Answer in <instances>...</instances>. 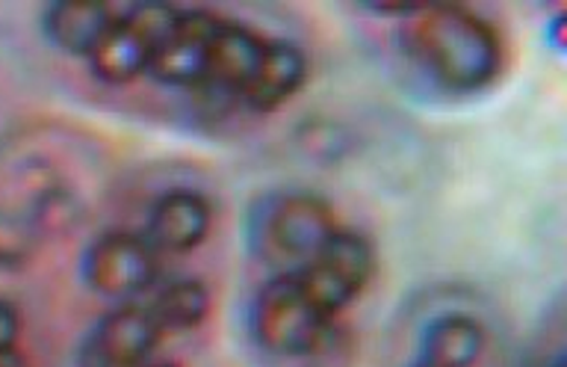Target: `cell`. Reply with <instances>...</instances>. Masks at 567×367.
<instances>
[{"label": "cell", "mask_w": 567, "mask_h": 367, "mask_svg": "<svg viewBox=\"0 0 567 367\" xmlns=\"http://www.w3.org/2000/svg\"><path fill=\"white\" fill-rule=\"evenodd\" d=\"M313 303L334 314H349L379 276V249L370 234L340 225L301 267L290 269Z\"/></svg>", "instance_id": "5"}, {"label": "cell", "mask_w": 567, "mask_h": 367, "mask_svg": "<svg viewBox=\"0 0 567 367\" xmlns=\"http://www.w3.org/2000/svg\"><path fill=\"white\" fill-rule=\"evenodd\" d=\"M405 367H425V365H420V361H414V358H408Z\"/></svg>", "instance_id": "16"}, {"label": "cell", "mask_w": 567, "mask_h": 367, "mask_svg": "<svg viewBox=\"0 0 567 367\" xmlns=\"http://www.w3.org/2000/svg\"><path fill=\"white\" fill-rule=\"evenodd\" d=\"M544 37H547V45L553 48L556 54H565V42H567L565 10H558L556 16L547 21V28H544Z\"/></svg>", "instance_id": "13"}, {"label": "cell", "mask_w": 567, "mask_h": 367, "mask_svg": "<svg viewBox=\"0 0 567 367\" xmlns=\"http://www.w3.org/2000/svg\"><path fill=\"white\" fill-rule=\"evenodd\" d=\"M175 3L124 0L122 16L86 60L89 74L106 90H124L145 81L159 39L166 37Z\"/></svg>", "instance_id": "6"}, {"label": "cell", "mask_w": 567, "mask_h": 367, "mask_svg": "<svg viewBox=\"0 0 567 367\" xmlns=\"http://www.w3.org/2000/svg\"><path fill=\"white\" fill-rule=\"evenodd\" d=\"M148 367H184L181 361H175V358H166V356H157L154 361H151Z\"/></svg>", "instance_id": "15"}, {"label": "cell", "mask_w": 567, "mask_h": 367, "mask_svg": "<svg viewBox=\"0 0 567 367\" xmlns=\"http://www.w3.org/2000/svg\"><path fill=\"white\" fill-rule=\"evenodd\" d=\"M44 249L48 246L21 220L0 214V269L30 267Z\"/></svg>", "instance_id": "12"}, {"label": "cell", "mask_w": 567, "mask_h": 367, "mask_svg": "<svg viewBox=\"0 0 567 367\" xmlns=\"http://www.w3.org/2000/svg\"><path fill=\"white\" fill-rule=\"evenodd\" d=\"M216 207L207 193L195 187L163 190L145 211L140 232L163 258H184L210 241Z\"/></svg>", "instance_id": "8"}, {"label": "cell", "mask_w": 567, "mask_h": 367, "mask_svg": "<svg viewBox=\"0 0 567 367\" xmlns=\"http://www.w3.org/2000/svg\"><path fill=\"white\" fill-rule=\"evenodd\" d=\"M122 7L124 0H53L42 7L39 28L56 54L86 63L113 30Z\"/></svg>", "instance_id": "10"}, {"label": "cell", "mask_w": 567, "mask_h": 367, "mask_svg": "<svg viewBox=\"0 0 567 367\" xmlns=\"http://www.w3.org/2000/svg\"><path fill=\"white\" fill-rule=\"evenodd\" d=\"M246 338L260 367H358L361 361L352 317L313 303L292 273H272L251 290Z\"/></svg>", "instance_id": "2"}, {"label": "cell", "mask_w": 567, "mask_h": 367, "mask_svg": "<svg viewBox=\"0 0 567 367\" xmlns=\"http://www.w3.org/2000/svg\"><path fill=\"white\" fill-rule=\"evenodd\" d=\"M361 12L393 21V42L405 63L450 95H478L491 90L503 74V33L473 7L363 3Z\"/></svg>", "instance_id": "1"}, {"label": "cell", "mask_w": 567, "mask_h": 367, "mask_svg": "<svg viewBox=\"0 0 567 367\" xmlns=\"http://www.w3.org/2000/svg\"><path fill=\"white\" fill-rule=\"evenodd\" d=\"M166 276V258L140 228H104L80 252V282L106 303L140 299Z\"/></svg>", "instance_id": "4"}, {"label": "cell", "mask_w": 567, "mask_h": 367, "mask_svg": "<svg viewBox=\"0 0 567 367\" xmlns=\"http://www.w3.org/2000/svg\"><path fill=\"white\" fill-rule=\"evenodd\" d=\"M340 225L346 220L322 193L301 187L269 190L248 207L246 249L266 276L290 273L313 258Z\"/></svg>", "instance_id": "3"}, {"label": "cell", "mask_w": 567, "mask_h": 367, "mask_svg": "<svg viewBox=\"0 0 567 367\" xmlns=\"http://www.w3.org/2000/svg\"><path fill=\"white\" fill-rule=\"evenodd\" d=\"M151 308L157 312L159 323L166 326L168 338L193 335L210 320L213 290L198 276H163L159 285L148 290Z\"/></svg>", "instance_id": "11"}, {"label": "cell", "mask_w": 567, "mask_h": 367, "mask_svg": "<svg viewBox=\"0 0 567 367\" xmlns=\"http://www.w3.org/2000/svg\"><path fill=\"white\" fill-rule=\"evenodd\" d=\"M526 367H567V356H565V340L558 338L556 347H544L538 356L532 358Z\"/></svg>", "instance_id": "14"}, {"label": "cell", "mask_w": 567, "mask_h": 367, "mask_svg": "<svg viewBox=\"0 0 567 367\" xmlns=\"http://www.w3.org/2000/svg\"><path fill=\"white\" fill-rule=\"evenodd\" d=\"M491 349V326L478 314L450 308L420 326L411 358L425 367H485Z\"/></svg>", "instance_id": "9"}, {"label": "cell", "mask_w": 567, "mask_h": 367, "mask_svg": "<svg viewBox=\"0 0 567 367\" xmlns=\"http://www.w3.org/2000/svg\"><path fill=\"white\" fill-rule=\"evenodd\" d=\"M168 340L148 296L113 303L80 338L74 367H148Z\"/></svg>", "instance_id": "7"}]
</instances>
